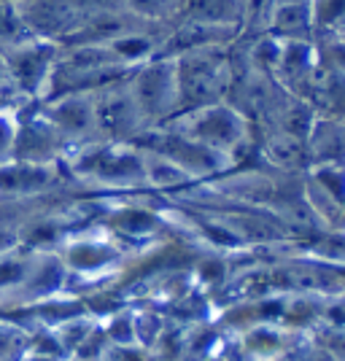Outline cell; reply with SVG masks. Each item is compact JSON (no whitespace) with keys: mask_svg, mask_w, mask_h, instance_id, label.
<instances>
[{"mask_svg":"<svg viewBox=\"0 0 345 361\" xmlns=\"http://www.w3.org/2000/svg\"><path fill=\"white\" fill-rule=\"evenodd\" d=\"M60 49L54 41L30 38L25 44L11 46L6 54V73L14 78V84L25 92H38L52 81L54 65L60 60Z\"/></svg>","mask_w":345,"mask_h":361,"instance_id":"5","label":"cell"},{"mask_svg":"<svg viewBox=\"0 0 345 361\" xmlns=\"http://www.w3.org/2000/svg\"><path fill=\"white\" fill-rule=\"evenodd\" d=\"M246 14V0H181L178 16L183 22L216 25L238 30Z\"/></svg>","mask_w":345,"mask_h":361,"instance_id":"9","label":"cell"},{"mask_svg":"<svg viewBox=\"0 0 345 361\" xmlns=\"http://www.w3.org/2000/svg\"><path fill=\"white\" fill-rule=\"evenodd\" d=\"M14 140H16V127L11 114H0V162L14 154Z\"/></svg>","mask_w":345,"mask_h":361,"instance_id":"19","label":"cell"},{"mask_svg":"<svg viewBox=\"0 0 345 361\" xmlns=\"http://www.w3.org/2000/svg\"><path fill=\"white\" fill-rule=\"evenodd\" d=\"M121 8L146 22H165L178 16L181 0H121Z\"/></svg>","mask_w":345,"mask_h":361,"instance_id":"15","label":"cell"},{"mask_svg":"<svg viewBox=\"0 0 345 361\" xmlns=\"http://www.w3.org/2000/svg\"><path fill=\"white\" fill-rule=\"evenodd\" d=\"M49 124L60 135H87L95 130V100L92 94H62L49 108Z\"/></svg>","mask_w":345,"mask_h":361,"instance_id":"8","label":"cell"},{"mask_svg":"<svg viewBox=\"0 0 345 361\" xmlns=\"http://www.w3.org/2000/svg\"><path fill=\"white\" fill-rule=\"evenodd\" d=\"M313 178L327 200L345 208V165H318L313 170Z\"/></svg>","mask_w":345,"mask_h":361,"instance_id":"16","label":"cell"},{"mask_svg":"<svg viewBox=\"0 0 345 361\" xmlns=\"http://www.w3.org/2000/svg\"><path fill=\"white\" fill-rule=\"evenodd\" d=\"M140 143L149 154L165 157L167 162L178 165L189 178L192 176H208L222 167V154L210 151L208 146L197 143L195 137L183 135L181 130H159V133H140Z\"/></svg>","mask_w":345,"mask_h":361,"instance_id":"4","label":"cell"},{"mask_svg":"<svg viewBox=\"0 0 345 361\" xmlns=\"http://www.w3.org/2000/svg\"><path fill=\"white\" fill-rule=\"evenodd\" d=\"M57 137L60 133L46 121H32L16 130L14 140V157L16 162H32V165H44L49 162V157L57 149Z\"/></svg>","mask_w":345,"mask_h":361,"instance_id":"10","label":"cell"},{"mask_svg":"<svg viewBox=\"0 0 345 361\" xmlns=\"http://www.w3.org/2000/svg\"><path fill=\"white\" fill-rule=\"evenodd\" d=\"M32 32L22 19V11L14 0H0V44L19 46L25 41H30Z\"/></svg>","mask_w":345,"mask_h":361,"instance_id":"13","label":"cell"},{"mask_svg":"<svg viewBox=\"0 0 345 361\" xmlns=\"http://www.w3.org/2000/svg\"><path fill=\"white\" fill-rule=\"evenodd\" d=\"M315 30H343L345 27V0H310Z\"/></svg>","mask_w":345,"mask_h":361,"instance_id":"17","label":"cell"},{"mask_svg":"<svg viewBox=\"0 0 345 361\" xmlns=\"http://www.w3.org/2000/svg\"><path fill=\"white\" fill-rule=\"evenodd\" d=\"M44 180V165H32V162H16L0 170V189H35Z\"/></svg>","mask_w":345,"mask_h":361,"instance_id":"14","label":"cell"},{"mask_svg":"<svg viewBox=\"0 0 345 361\" xmlns=\"http://www.w3.org/2000/svg\"><path fill=\"white\" fill-rule=\"evenodd\" d=\"M78 173L108 183H133L146 178L143 154H135L121 146H92L78 154Z\"/></svg>","mask_w":345,"mask_h":361,"instance_id":"7","label":"cell"},{"mask_svg":"<svg viewBox=\"0 0 345 361\" xmlns=\"http://www.w3.org/2000/svg\"><path fill=\"white\" fill-rule=\"evenodd\" d=\"M143 119L157 121L178 111V84H176V60L154 57L138 68L130 84Z\"/></svg>","mask_w":345,"mask_h":361,"instance_id":"3","label":"cell"},{"mask_svg":"<svg viewBox=\"0 0 345 361\" xmlns=\"http://www.w3.org/2000/svg\"><path fill=\"white\" fill-rule=\"evenodd\" d=\"M173 127L222 157L235 151L246 140V119L224 103L189 111V114H183V121L173 124Z\"/></svg>","mask_w":345,"mask_h":361,"instance_id":"2","label":"cell"},{"mask_svg":"<svg viewBox=\"0 0 345 361\" xmlns=\"http://www.w3.org/2000/svg\"><path fill=\"white\" fill-rule=\"evenodd\" d=\"M95 100V124L97 130H103L108 137H135L140 135V127H143V114L135 103V94L130 87H121L116 90L114 84L105 87V90L95 92L92 94Z\"/></svg>","mask_w":345,"mask_h":361,"instance_id":"6","label":"cell"},{"mask_svg":"<svg viewBox=\"0 0 345 361\" xmlns=\"http://www.w3.org/2000/svg\"><path fill=\"white\" fill-rule=\"evenodd\" d=\"M173 60H176V84H178V111L189 114L205 106H216L222 100V92L229 81V62L222 46L186 51Z\"/></svg>","mask_w":345,"mask_h":361,"instance_id":"1","label":"cell"},{"mask_svg":"<svg viewBox=\"0 0 345 361\" xmlns=\"http://www.w3.org/2000/svg\"><path fill=\"white\" fill-rule=\"evenodd\" d=\"M281 51H284V44L275 38V35H267L262 38L254 49V60L262 71H278V62H281Z\"/></svg>","mask_w":345,"mask_h":361,"instance_id":"18","label":"cell"},{"mask_svg":"<svg viewBox=\"0 0 345 361\" xmlns=\"http://www.w3.org/2000/svg\"><path fill=\"white\" fill-rule=\"evenodd\" d=\"M310 146L318 157V165H345V124L334 119L313 121Z\"/></svg>","mask_w":345,"mask_h":361,"instance_id":"12","label":"cell"},{"mask_svg":"<svg viewBox=\"0 0 345 361\" xmlns=\"http://www.w3.org/2000/svg\"><path fill=\"white\" fill-rule=\"evenodd\" d=\"M272 30L286 41H308L310 30H315L310 0H281L272 16Z\"/></svg>","mask_w":345,"mask_h":361,"instance_id":"11","label":"cell"}]
</instances>
